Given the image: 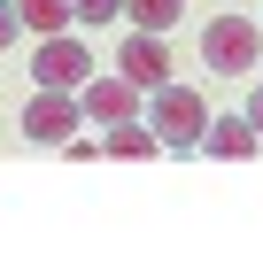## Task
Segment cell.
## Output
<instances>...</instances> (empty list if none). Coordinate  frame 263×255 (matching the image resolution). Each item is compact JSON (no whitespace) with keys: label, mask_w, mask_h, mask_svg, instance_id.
<instances>
[{"label":"cell","mask_w":263,"mask_h":255,"mask_svg":"<svg viewBox=\"0 0 263 255\" xmlns=\"http://www.w3.org/2000/svg\"><path fill=\"white\" fill-rule=\"evenodd\" d=\"M201 147H209V155H248V147H255V124H248V116H217L209 132H201Z\"/></svg>","instance_id":"obj_8"},{"label":"cell","mask_w":263,"mask_h":255,"mask_svg":"<svg viewBox=\"0 0 263 255\" xmlns=\"http://www.w3.org/2000/svg\"><path fill=\"white\" fill-rule=\"evenodd\" d=\"M116 77H132L140 93H155V85H171V47H163V31H140L124 54H116Z\"/></svg>","instance_id":"obj_5"},{"label":"cell","mask_w":263,"mask_h":255,"mask_svg":"<svg viewBox=\"0 0 263 255\" xmlns=\"http://www.w3.org/2000/svg\"><path fill=\"white\" fill-rule=\"evenodd\" d=\"M201 132H209V101L194 85H155V140L178 147V155H194Z\"/></svg>","instance_id":"obj_2"},{"label":"cell","mask_w":263,"mask_h":255,"mask_svg":"<svg viewBox=\"0 0 263 255\" xmlns=\"http://www.w3.org/2000/svg\"><path fill=\"white\" fill-rule=\"evenodd\" d=\"M248 124H255V140H263V85H255V101H248Z\"/></svg>","instance_id":"obj_13"},{"label":"cell","mask_w":263,"mask_h":255,"mask_svg":"<svg viewBox=\"0 0 263 255\" xmlns=\"http://www.w3.org/2000/svg\"><path fill=\"white\" fill-rule=\"evenodd\" d=\"M255 54H263V24H255V16H209V24H201V62H209L217 77H248Z\"/></svg>","instance_id":"obj_1"},{"label":"cell","mask_w":263,"mask_h":255,"mask_svg":"<svg viewBox=\"0 0 263 255\" xmlns=\"http://www.w3.org/2000/svg\"><path fill=\"white\" fill-rule=\"evenodd\" d=\"M78 93L70 85H39L31 101H24V140H39V147H62L70 132H78Z\"/></svg>","instance_id":"obj_3"},{"label":"cell","mask_w":263,"mask_h":255,"mask_svg":"<svg viewBox=\"0 0 263 255\" xmlns=\"http://www.w3.org/2000/svg\"><path fill=\"white\" fill-rule=\"evenodd\" d=\"M78 108L93 124H124V116H140V85H132V77H85L78 85Z\"/></svg>","instance_id":"obj_6"},{"label":"cell","mask_w":263,"mask_h":255,"mask_svg":"<svg viewBox=\"0 0 263 255\" xmlns=\"http://www.w3.org/2000/svg\"><path fill=\"white\" fill-rule=\"evenodd\" d=\"M124 8H132V24H140V31H171V24L186 16V0H124Z\"/></svg>","instance_id":"obj_10"},{"label":"cell","mask_w":263,"mask_h":255,"mask_svg":"<svg viewBox=\"0 0 263 255\" xmlns=\"http://www.w3.org/2000/svg\"><path fill=\"white\" fill-rule=\"evenodd\" d=\"M101 147H108V155H132V163H140V155H155L163 140H155V124H132V116H124V124H108V132H101Z\"/></svg>","instance_id":"obj_7"},{"label":"cell","mask_w":263,"mask_h":255,"mask_svg":"<svg viewBox=\"0 0 263 255\" xmlns=\"http://www.w3.org/2000/svg\"><path fill=\"white\" fill-rule=\"evenodd\" d=\"M16 31H24V16H16V0H0V47H8Z\"/></svg>","instance_id":"obj_12"},{"label":"cell","mask_w":263,"mask_h":255,"mask_svg":"<svg viewBox=\"0 0 263 255\" xmlns=\"http://www.w3.org/2000/svg\"><path fill=\"white\" fill-rule=\"evenodd\" d=\"M16 16H24V31H39V39H54V31L70 24V0H16Z\"/></svg>","instance_id":"obj_9"},{"label":"cell","mask_w":263,"mask_h":255,"mask_svg":"<svg viewBox=\"0 0 263 255\" xmlns=\"http://www.w3.org/2000/svg\"><path fill=\"white\" fill-rule=\"evenodd\" d=\"M70 8H78L85 24H116V16H124V0H70Z\"/></svg>","instance_id":"obj_11"},{"label":"cell","mask_w":263,"mask_h":255,"mask_svg":"<svg viewBox=\"0 0 263 255\" xmlns=\"http://www.w3.org/2000/svg\"><path fill=\"white\" fill-rule=\"evenodd\" d=\"M31 77H39V85H70V93H78V85L93 77V54H85L70 31H54V39H39V54H31Z\"/></svg>","instance_id":"obj_4"}]
</instances>
